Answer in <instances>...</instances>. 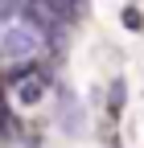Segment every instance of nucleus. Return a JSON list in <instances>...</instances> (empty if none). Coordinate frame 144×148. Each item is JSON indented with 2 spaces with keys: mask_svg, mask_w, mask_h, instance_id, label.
<instances>
[{
  "mask_svg": "<svg viewBox=\"0 0 144 148\" xmlns=\"http://www.w3.org/2000/svg\"><path fill=\"white\" fill-rule=\"evenodd\" d=\"M58 123L66 136H82V107L74 103V95L66 86H58Z\"/></svg>",
  "mask_w": 144,
  "mask_h": 148,
  "instance_id": "nucleus-2",
  "label": "nucleus"
},
{
  "mask_svg": "<svg viewBox=\"0 0 144 148\" xmlns=\"http://www.w3.org/2000/svg\"><path fill=\"white\" fill-rule=\"evenodd\" d=\"M8 132V107H4V95H0V136Z\"/></svg>",
  "mask_w": 144,
  "mask_h": 148,
  "instance_id": "nucleus-6",
  "label": "nucleus"
},
{
  "mask_svg": "<svg viewBox=\"0 0 144 148\" xmlns=\"http://www.w3.org/2000/svg\"><path fill=\"white\" fill-rule=\"evenodd\" d=\"M41 90H45L41 78H29V82L16 86V99H21V103H37V99H41Z\"/></svg>",
  "mask_w": 144,
  "mask_h": 148,
  "instance_id": "nucleus-3",
  "label": "nucleus"
},
{
  "mask_svg": "<svg viewBox=\"0 0 144 148\" xmlns=\"http://www.w3.org/2000/svg\"><path fill=\"white\" fill-rule=\"evenodd\" d=\"M119 21H123V29H128V33H140V29H144V16H140V8H132V4L123 8Z\"/></svg>",
  "mask_w": 144,
  "mask_h": 148,
  "instance_id": "nucleus-4",
  "label": "nucleus"
},
{
  "mask_svg": "<svg viewBox=\"0 0 144 148\" xmlns=\"http://www.w3.org/2000/svg\"><path fill=\"white\" fill-rule=\"evenodd\" d=\"M41 49V33L25 25V21H16V25H4V33H0V53L12 62H29L33 53Z\"/></svg>",
  "mask_w": 144,
  "mask_h": 148,
  "instance_id": "nucleus-1",
  "label": "nucleus"
},
{
  "mask_svg": "<svg viewBox=\"0 0 144 148\" xmlns=\"http://www.w3.org/2000/svg\"><path fill=\"white\" fill-rule=\"evenodd\" d=\"M123 99H128V86H123V82H111V111H119Z\"/></svg>",
  "mask_w": 144,
  "mask_h": 148,
  "instance_id": "nucleus-5",
  "label": "nucleus"
}]
</instances>
